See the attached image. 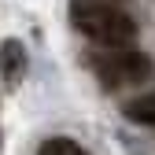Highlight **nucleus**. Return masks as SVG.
<instances>
[{
  "label": "nucleus",
  "instance_id": "nucleus-1",
  "mask_svg": "<svg viewBox=\"0 0 155 155\" xmlns=\"http://www.w3.org/2000/svg\"><path fill=\"white\" fill-rule=\"evenodd\" d=\"M70 18L85 37H92V41H100L107 48H126L137 37V22L126 11L111 8V4H100V0H74Z\"/></svg>",
  "mask_w": 155,
  "mask_h": 155
},
{
  "label": "nucleus",
  "instance_id": "nucleus-2",
  "mask_svg": "<svg viewBox=\"0 0 155 155\" xmlns=\"http://www.w3.org/2000/svg\"><path fill=\"white\" fill-rule=\"evenodd\" d=\"M92 67L104 78V85H133L151 78L155 70V63L137 48H107L104 55H92Z\"/></svg>",
  "mask_w": 155,
  "mask_h": 155
},
{
  "label": "nucleus",
  "instance_id": "nucleus-3",
  "mask_svg": "<svg viewBox=\"0 0 155 155\" xmlns=\"http://www.w3.org/2000/svg\"><path fill=\"white\" fill-rule=\"evenodd\" d=\"M0 74H4L8 85H15L26 74V48L18 41H4V48H0Z\"/></svg>",
  "mask_w": 155,
  "mask_h": 155
},
{
  "label": "nucleus",
  "instance_id": "nucleus-4",
  "mask_svg": "<svg viewBox=\"0 0 155 155\" xmlns=\"http://www.w3.org/2000/svg\"><path fill=\"white\" fill-rule=\"evenodd\" d=\"M126 118L133 122H140V126H155V89L137 96V100H129L126 104Z\"/></svg>",
  "mask_w": 155,
  "mask_h": 155
},
{
  "label": "nucleus",
  "instance_id": "nucleus-5",
  "mask_svg": "<svg viewBox=\"0 0 155 155\" xmlns=\"http://www.w3.org/2000/svg\"><path fill=\"white\" fill-rule=\"evenodd\" d=\"M37 155H89V151L81 144L67 140V137H52V140H45L41 148H37Z\"/></svg>",
  "mask_w": 155,
  "mask_h": 155
}]
</instances>
